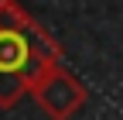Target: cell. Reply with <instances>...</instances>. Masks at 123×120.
I'll list each match as a JSON object with an SVG mask.
<instances>
[{"mask_svg":"<svg viewBox=\"0 0 123 120\" xmlns=\"http://www.w3.org/2000/svg\"><path fill=\"white\" fill-rule=\"evenodd\" d=\"M31 96H34V103L44 110L48 120H72L86 107V100H89L86 86L75 79L72 72H65L62 65H51L48 72H44V76L34 82Z\"/></svg>","mask_w":123,"mask_h":120,"instance_id":"obj_2","label":"cell"},{"mask_svg":"<svg viewBox=\"0 0 123 120\" xmlns=\"http://www.w3.org/2000/svg\"><path fill=\"white\" fill-rule=\"evenodd\" d=\"M51 65H62V45L17 0H0V107L10 110Z\"/></svg>","mask_w":123,"mask_h":120,"instance_id":"obj_1","label":"cell"}]
</instances>
